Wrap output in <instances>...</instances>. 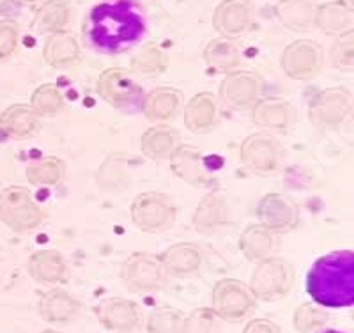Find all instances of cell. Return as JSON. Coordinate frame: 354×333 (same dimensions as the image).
Wrapping results in <instances>:
<instances>
[{
	"instance_id": "6da1fadb",
	"label": "cell",
	"mask_w": 354,
	"mask_h": 333,
	"mask_svg": "<svg viewBox=\"0 0 354 333\" xmlns=\"http://www.w3.org/2000/svg\"><path fill=\"white\" fill-rule=\"evenodd\" d=\"M144 33V12L135 0L103 2L88 15L87 39L100 52H122L138 43Z\"/></svg>"
},
{
	"instance_id": "7a4b0ae2",
	"label": "cell",
	"mask_w": 354,
	"mask_h": 333,
	"mask_svg": "<svg viewBox=\"0 0 354 333\" xmlns=\"http://www.w3.org/2000/svg\"><path fill=\"white\" fill-rule=\"evenodd\" d=\"M306 293L321 307L342 309L354 301V255L338 250L321 257L310 268Z\"/></svg>"
},
{
	"instance_id": "3957f363",
	"label": "cell",
	"mask_w": 354,
	"mask_h": 333,
	"mask_svg": "<svg viewBox=\"0 0 354 333\" xmlns=\"http://www.w3.org/2000/svg\"><path fill=\"white\" fill-rule=\"evenodd\" d=\"M294 285L292 264L282 257H268L259 262L255 268L250 291L255 298L262 301L282 300L289 294Z\"/></svg>"
},
{
	"instance_id": "277c9868",
	"label": "cell",
	"mask_w": 354,
	"mask_h": 333,
	"mask_svg": "<svg viewBox=\"0 0 354 333\" xmlns=\"http://www.w3.org/2000/svg\"><path fill=\"white\" fill-rule=\"evenodd\" d=\"M96 91L103 101L121 112L133 114L142 109L144 91L140 85L133 80L129 73L122 69H106L100 75L96 84Z\"/></svg>"
},
{
	"instance_id": "5b68a950",
	"label": "cell",
	"mask_w": 354,
	"mask_h": 333,
	"mask_svg": "<svg viewBox=\"0 0 354 333\" xmlns=\"http://www.w3.org/2000/svg\"><path fill=\"white\" fill-rule=\"evenodd\" d=\"M0 220L9 229L27 233L43 222V211L24 186H9L0 193Z\"/></svg>"
},
{
	"instance_id": "8992f818",
	"label": "cell",
	"mask_w": 354,
	"mask_h": 333,
	"mask_svg": "<svg viewBox=\"0 0 354 333\" xmlns=\"http://www.w3.org/2000/svg\"><path fill=\"white\" fill-rule=\"evenodd\" d=\"M131 220L144 233H161L176 220V208L163 193L144 192L131 202Z\"/></svg>"
},
{
	"instance_id": "52a82bcc",
	"label": "cell",
	"mask_w": 354,
	"mask_h": 333,
	"mask_svg": "<svg viewBox=\"0 0 354 333\" xmlns=\"http://www.w3.org/2000/svg\"><path fill=\"white\" fill-rule=\"evenodd\" d=\"M353 110V96L347 89H324L312 100L308 110L310 123L315 128L333 129L342 125Z\"/></svg>"
},
{
	"instance_id": "ba28073f",
	"label": "cell",
	"mask_w": 354,
	"mask_h": 333,
	"mask_svg": "<svg viewBox=\"0 0 354 333\" xmlns=\"http://www.w3.org/2000/svg\"><path fill=\"white\" fill-rule=\"evenodd\" d=\"M213 310L214 316L225 321H239L248 316L255 307V296L246 284L234 278L220 280L213 289Z\"/></svg>"
},
{
	"instance_id": "9c48e42d",
	"label": "cell",
	"mask_w": 354,
	"mask_h": 333,
	"mask_svg": "<svg viewBox=\"0 0 354 333\" xmlns=\"http://www.w3.org/2000/svg\"><path fill=\"white\" fill-rule=\"evenodd\" d=\"M280 64L283 73L292 80H310L322 69L324 52L315 41L298 39L283 50Z\"/></svg>"
},
{
	"instance_id": "30bf717a",
	"label": "cell",
	"mask_w": 354,
	"mask_h": 333,
	"mask_svg": "<svg viewBox=\"0 0 354 333\" xmlns=\"http://www.w3.org/2000/svg\"><path fill=\"white\" fill-rule=\"evenodd\" d=\"M167 269L161 257L133 253L122 268V278L129 291H158L167 284Z\"/></svg>"
},
{
	"instance_id": "8fae6325",
	"label": "cell",
	"mask_w": 354,
	"mask_h": 333,
	"mask_svg": "<svg viewBox=\"0 0 354 333\" xmlns=\"http://www.w3.org/2000/svg\"><path fill=\"white\" fill-rule=\"evenodd\" d=\"M264 82L254 71H230L220 84V100L234 110L252 109L259 101Z\"/></svg>"
},
{
	"instance_id": "7c38bea8",
	"label": "cell",
	"mask_w": 354,
	"mask_h": 333,
	"mask_svg": "<svg viewBox=\"0 0 354 333\" xmlns=\"http://www.w3.org/2000/svg\"><path fill=\"white\" fill-rule=\"evenodd\" d=\"M280 144L270 133H254L241 144V161L255 172H274L280 165Z\"/></svg>"
},
{
	"instance_id": "4fadbf2b",
	"label": "cell",
	"mask_w": 354,
	"mask_h": 333,
	"mask_svg": "<svg viewBox=\"0 0 354 333\" xmlns=\"http://www.w3.org/2000/svg\"><path fill=\"white\" fill-rule=\"evenodd\" d=\"M255 8L250 0H223L214 9L213 25L221 37H239L254 24Z\"/></svg>"
},
{
	"instance_id": "5bb4252c",
	"label": "cell",
	"mask_w": 354,
	"mask_h": 333,
	"mask_svg": "<svg viewBox=\"0 0 354 333\" xmlns=\"http://www.w3.org/2000/svg\"><path fill=\"white\" fill-rule=\"evenodd\" d=\"M169 158L172 172L188 185L202 188V186H209L213 183V177H211L209 169L205 167L201 149L195 145H177Z\"/></svg>"
},
{
	"instance_id": "9a60e30c",
	"label": "cell",
	"mask_w": 354,
	"mask_h": 333,
	"mask_svg": "<svg viewBox=\"0 0 354 333\" xmlns=\"http://www.w3.org/2000/svg\"><path fill=\"white\" fill-rule=\"evenodd\" d=\"M101 326L117 333H129L140 325V310L137 303L126 298H106L97 305Z\"/></svg>"
},
{
	"instance_id": "2e32d148",
	"label": "cell",
	"mask_w": 354,
	"mask_h": 333,
	"mask_svg": "<svg viewBox=\"0 0 354 333\" xmlns=\"http://www.w3.org/2000/svg\"><path fill=\"white\" fill-rule=\"evenodd\" d=\"M252 109V120L264 129H287L298 120L296 107L282 98H264Z\"/></svg>"
},
{
	"instance_id": "e0dca14e",
	"label": "cell",
	"mask_w": 354,
	"mask_h": 333,
	"mask_svg": "<svg viewBox=\"0 0 354 333\" xmlns=\"http://www.w3.org/2000/svg\"><path fill=\"white\" fill-rule=\"evenodd\" d=\"M257 218L266 229L287 231L298 222V208L280 193H268L259 202Z\"/></svg>"
},
{
	"instance_id": "ac0fdd59",
	"label": "cell",
	"mask_w": 354,
	"mask_h": 333,
	"mask_svg": "<svg viewBox=\"0 0 354 333\" xmlns=\"http://www.w3.org/2000/svg\"><path fill=\"white\" fill-rule=\"evenodd\" d=\"M317 0H278L277 18L280 24L294 33H308L315 25Z\"/></svg>"
},
{
	"instance_id": "d6986e66",
	"label": "cell",
	"mask_w": 354,
	"mask_h": 333,
	"mask_svg": "<svg viewBox=\"0 0 354 333\" xmlns=\"http://www.w3.org/2000/svg\"><path fill=\"white\" fill-rule=\"evenodd\" d=\"M183 93L174 87L153 89L142 101V112L153 123H165L174 119L181 110Z\"/></svg>"
},
{
	"instance_id": "ffe728a7",
	"label": "cell",
	"mask_w": 354,
	"mask_h": 333,
	"mask_svg": "<svg viewBox=\"0 0 354 333\" xmlns=\"http://www.w3.org/2000/svg\"><path fill=\"white\" fill-rule=\"evenodd\" d=\"M44 62L55 69L71 68L80 59V44L77 36L69 30L53 33L43 46Z\"/></svg>"
},
{
	"instance_id": "44dd1931",
	"label": "cell",
	"mask_w": 354,
	"mask_h": 333,
	"mask_svg": "<svg viewBox=\"0 0 354 333\" xmlns=\"http://www.w3.org/2000/svg\"><path fill=\"white\" fill-rule=\"evenodd\" d=\"M41 317L48 323H68L80 314V303L77 298L61 289H52L43 293L39 298Z\"/></svg>"
},
{
	"instance_id": "7402d4cb",
	"label": "cell",
	"mask_w": 354,
	"mask_h": 333,
	"mask_svg": "<svg viewBox=\"0 0 354 333\" xmlns=\"http://www.w3.org/2000/svg\"><path fill=\"white\" fill-rule=\"evenodd\" d=\"M39 116L28 105H12L0 116V132L6 137L27 138L39 129Z\"/></svg>"
},
{
	"instance_id": "603a6c76",
	"label": "cell",
	"mask_w": 354,
	"mask_h": 333,
	"mask_svg": "<svg viewBox=\"0 0 354 333\" xmlns=\"http://www.w3.org/2000/svg\"><path fill=\"white\" fill-rule=\"evenodd\" d=\"M218 120L216 100L211 93L195 94L185 109V125L189 132L207 133Z\"/></svg>"
},
{
	"instance_id": "cb8c5ba5",
	"label": "cell",
	"mask_w": 354,
	"mask_h": 333,
	"mask_svg": "<svg viewBox=\"0 0 354 333\" xmlns=\"http://www.w3.org/2000/svg\"><path fill=\"white\" fill-rule=\"evenodd\" d=\"M28 273L39 284H57L66 278L68 266L55 250H39L28 259Z\"/></svg>"
},
{
	"instance_id": "d4e9b609",
	"label": "cell",
	"mask_w": 354,
	"mask_h": 333,
	"mask_svg": "<svg viewBox=\"0 0 354 333\" xmlns=\"http://www.w3.org/2000/svg\"><path fill=\"white\" fill-rule=\"evenodd\" d=\"M227 201L220 192H211L198 202L194 215V227L198 233H213L214 229L227 224Z\"/></svg>"
},
{
	"instance_id": "484cf974",
	"label": "cell",
	"mask_w": 354,
	"mask_h": 333,
	"mask_svg": "<svg viewBox=\"0 0 354 333\" xmlns=\"http://www.w3.org/2000/svg\"><path fill=\"white\" fill-rule=\"evenodd\" d=\"M161 262L165 266L167 273L183 277L201 268L202 252L194 243H177L167 249V252L161 257Z\"/></svg>"
},
{
	"instance_id": "4316f807",
	"label": "cell",
	"mask_w": 354,
	"mask_h": 333,
	"mask_svg": "<svg viewBox=\"0 0 354 333\" xmlns=\"http://www.w3.org/2000/svg\"><path fill=\"white\" fill-rule=\"evenodd\" d=\"M354 15L353 9L344 6L342 2H326L319 4L315 12V25L330 36H340L353 30Z\"/></svg>"
},
{
	"instance_id": "83f0119b",
	"label": "cell",
	"mask_w": 354,
	"mask_h": 333,
	"mask_svg": "<svg viewBox=\"0 0 354 333\" xmlns=\"http://www.w3.org/2000/svg\"><path fill=\"white\" fill-rule=\"evenodd\" d=\"M274 246H277V241H274L273 231L266 229L261 224L250 225L239 237V249L248 261L261 262L262 259H268L273 255Z\"/></svg>"
},
{
	"instance_id": "f1b7e54d",
	"label": "cell",
	"mask_w": 354,
	"mask_h": 333,
	"mask_svg": "<svg viewBox=\"0 0 354 333\" xmlns=\"http://www.w3.org/2000/svg\"><path fill=\"white\" fill-rule=\"evenodd\" d=\"M179 142V133L167 125L151 126L142 137V153L153 160H165Z\"/></svg>"
},
{
	"instance_id": "f546056e",
	"label": "cell",
	"mask_w": 354,
	"mask_h": 333,
	"mask_svg": "<svg viewBox=\"0 0 354 333\" xmlns=\"http://www.w3.org/2000/svg\"><path fill=\"white\" fill-rule=\"evenodd\" d=\"M71 9L68 0H48L37 9L32 20V28L36 34H53L62 30L68 25Z\"/></svg>"
},
{
	"instance_id": "4dcf8cb0",
	"label": "cell",
	"mask_w": 354,
	"mask_h": 333,
	"mask_svg": "<svg viewBox=\"0 0 354 333\" xmlns=\"http://www.w3.org/2000/svg\"><path fill=\"white\" fill-rule=\"evenodd\" d=\"M204 59L213 71L230 73L239 66V50L234 41L218 37L209 41L204 50Z\"/></svg>"
},
{
	"instance_id": "1f68e13d",
	"label": "cell",
	"mask_w": 354,
	"mask_h": 333,
	"mask_svg": "<svg viewBox=\"0 0 354 333\" xmlns=\"http://www.w3.org/2000/svg\"><path fill=\"white\" fill-rule=\"evenodd\" d=\"M128 158L122 154H110L97 170V185L103 192H119L128 183Z\"/></svg>"
},
{
	"instance_id": "d6a6232c",
	"label": "cell",
	"mask_w": 354,
	"mask_h": 333,
	"mask_svg": "<svg viewBox=\"0 0 354 333\" xmlns=\"http://www.w3.org/2000/svg\"><path fill=\"white\" fill-rule=\"evenodd\" d=\"M64 176V163L61 158L44 156L30 161L27 167V179L36 186H55Z\"/></svg>"
},
{
	"instance_id": "836d02e7",
	"label": "cell",
	"mask_w": 354,
	"mask_h": 333,
	"mask_svg": "<svg viewBox=\"0 0 354 333\" xmlns=\"http://www.w3.org/2000/svg\"><path fill=\"white\" fill-rule=\"evenodd\" d=\"M30 107L37 116H55L64 107V98L57 85L43 84L32 93Z\"/></svg>"
},
{
	"instance_id": "e575fe53",
	"label": "cell",
	"mask_w": 354,
	"mask_h": 333,
	"mask_svg": "<svg viewBox=\"0 0 354 333\" xmlns=\"http://www.w3.org/2000/svg\"><path fill=\"white\" fill-rule=\"evenodd\" d=\"M167 66L165 52L158 44H145L131 59V69L142 75H156Z\"/></svg>"
},
{
	"instance_id": "d590c367",
	"label": "cell",
	"mask_w": 354,
	"mask_h": 333,
	"mask_svg": "<svg viewBox=\"0 0 354 333\" xmlns=\"http://www.w3.org/2000/svg\"><path fill=\"white\" fill-rule=\"evenodd\" d=\"M328 323V312L314 303H303L294 312V326L299 333H315Z\"/></svg>"
},
{
	"instance_id": "8d00e7d4",
	"label": "cell",
	"mask_w": 354,
	"mask_h": 333,
	"mask_svg": "<svg viewBox=\"0 0 354 333\" xmlns=\"http://www.w3.org/2000/svg\"><path fill=\"white\" fill-rule=\"evenodd\" d=\"M181 314L169 307L153 310L147 319V333H179L181 330Z\"/></svg>"
},
{
	"instance_id": "74e56055",
	"label": "cell",
	"mask_w": 354,
	"mask_h": 333,
	"mask_svg": "<svg viewBox=\"0 0 354 333\" xmlns=\"http://www.w3.org/2000/svg\"><path fill=\"white\" fill-rule=\"evenodd\" d=\"M354 33L349 30L346 34H340L338 39L331 46V62L340 71H353V48H354Z\"/></svg>"
},
{
	"instance_id": "f35d334b",
	"label": "cell",
	"mask_w": 354,
	"mask_h": 333,
	"mask_svg": "<svg viewBox=\"0 0 354 333\" xmlns=\"http://www.w3.org/2000/svg\"><path fill=\"white\" fill-rule=\"evenodd\" d=\"M214 326V314L211 309H201L194 310L186 317L185 321L181 323V330L179 333H211Z\"/></svg>"
},
{
	"instance_id": "ab89813d",
	"label": "cell",
	"mask_w": 354,
	"mask_h": 333,
	"mask_svg": "<svg viewBox=\"0 0 354 333\" xmlns=\"http://www.w3.org/2000/svg\"><path fill=\"white\" fill-rule=\"evenodd\" d=\"M18 44V25L12 20L0 21V60L12 55Z\"/></svg>"
},
{
	"instance_id": "60d3db41",
	"label": "cell",
	"mask_w": 354,
	"mask_h": 333,
	"mask_svg": "<svg viewBox=\"0 0 354 333\" xmlns=\"http://www.w3.org/2000/svg\"><path fill=\"white\" fill-rule=\"evenodd\" d=\"M243 333H280V330L270 319H254L245 326Z\"/></svg>"
},
{
	"instance_id": "b9f144b4",
	"label": "cell",
	"mask_w": 354,
	"mask_h": 333,
	"mask_svg": "<svg viewBox=\"0 0 354 333\" xmlns=\"http://www.w3.org/2000/svg\"><path fill=\"white\" fill-rule=\"evenodd\" d=\"M338 2H342V4L347 6L349 9L354 8V0H338Z\"/></svg>"
},
{
	"instance_id": "7bdbcfd3",
	"label": "cell",
	"mask_w": 354,
	"mask_h": 333,
	"mask_svg": "<svg viewBox=\"0 0 354 333\" xmlns=\"http://www.w3.org/2000/svg\"><path fill=\"white\" fill-rule=\"evenodd\" d=\"M15 2H18V4H34L36 0H15Z\"/></svg>"
},
{
	"instance_id": "ee69618b",
	"label": "cell",
	"mask_w": 354,
	"mask_h": 333,
	"mask_svg": "<svg viewBox=\"0 0 354 333\" xmlns=\"http://www.w3.org/2000/svg\"><path fill=\"white\" fill-rule=\"evenodd\" d=\"M317 333H342V332H337V330H324V332H317Z\"/></svg>"
},
{
	"instance_id": "f6af8a7d",
	"label": "cell",
	"mask_w": 354,
	"mask_h": 333,
	"mask_svg": "<svg viewBox=\"0 0 354 333\" xmlns=\"http://www.w3.org/2000/svg\"><path fill=\"white\" fill-rule=\"evenodd\" d=\"M41 333H59V332H53V330H44V332H41Z\"/></svg>"
}]
</instances>
